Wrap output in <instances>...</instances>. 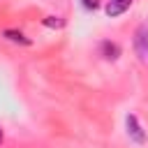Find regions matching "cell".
I'll list each match as a JSON object with an SVG mask.
<instances>
[{
  "label": "cell",
  "mask_w": 148,
  "mask_h": 148,
  "mask_svg": "<svg viewBox=\"0 0 148 148\" xmlns=\"http://www.w3.org/2000/svg\"><path fill=\"white\" fill-rule=\"evenodd\" d=\"M134 51H136L139 60L148 65V25L146 23L139 25L136 32H134Z\"/></svg>",
  "instance_id": "obj_1"
},
{
  "label": "cell",
  "mask_w": 148,
  "mask_h": 148,
  "mask_svg": "<svg viewBox=\"0 0 148 148\" xmlns=\"http://www.w3.org/2000/svg\"><path fill=\"white\" fill-rule=\"evenodd\" d=\"M125 125H127V136H130L134 143L143 146V143H146V132H143V127L139 125V118H136L134 113H130V116L125 118Z\"/></svg>",
  "instance_id": "obj_2"
},
{
  "label": "cell",
  "mask_w": 148,
  "mask_h": 148,
  "mask_svg": "<svg viewBox=\"0 0 148 148\" xmlns=\"http://www.w3.org/2000/svg\"><path fill=\"white\" fill-rule=\"evenodd\" d=\"M132 7V0H109L106 5V16H118Z\"/></svg>",
  "instance_id": "obj_3"
},
{
  "label": "cell",
  "mask_w": 148,
  "mask_h": 148,
  "mask_svg": "<svg viewBox=\"0 0 148 148\" xmlns=\"http://www.w3.org/2000/svg\"><path fill=\"white\" fill-rule=\"evenodd\" d=\"M102 56L106 60H116L120 56V46L116 42H102Z\"/></svg>",
  "instance_id": "obj_4"
},
{
  "label": "cell",
  "mask_w": 148,
  "mask_h": 148,
  "mask_svg": "<svg viewBox=\"0 0 148 148\" xmlns=\"http://www.w3.org/2000/svg\"><path fill=\"white\" fill-rule=\"evenodd\" d=\"M2 35H5V37H7L9 42H16V44H23V46H28V44H30V39H28V37L23 35V32H18V30H5Z\"/></svg>",
  "instance_id": "obj_5"
},
{
  "label": "cell",
  "mask_w": 148,
  "mask_h": 148,
  "mask_svg": "<svg viewBox=\"0 0 148 148\" xmlns=\"http://www.w3.org/2000/svg\"><path fill=\"white\" fill-rule=\"evenodd\" d=\"M44 25H46V28H62L65 21H62L60 16H46V18H44Z\"/></svg>",
  "instance_id": "obj_6"
},
{
  "label": "cell",
  "mask_w": 148,
  "mask_h": 148,
  "mask_svg": "<svg viewBox=\"0 0 148 148\" xmlns=\"http://www.w3.org/2000/svg\"><path fill=\"white\" fill-rule=\"evenodd\" d=\"M81 5H83L86 9H92V12H95V9L99 7V0H81Z\"/></svg>",
  "instance_id": "obj_7"
},
{
  "label": "cell",
  "mask_w": 148,
  "mask_h": 148,
  "mask_svg": "<svg viewBox=\"0 0 148 148\" xmlns=\"http://www.w3.org/2000/svg\"><path fill=\"white\" fill-rule=\"evenodd\" d=\"M2 136H5V134H2V130H0V143H2Z\"/></svg>",
  "instance_id": "obj_8"
}]
</instances>
